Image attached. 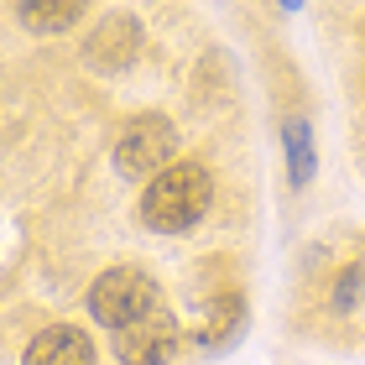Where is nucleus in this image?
<instances>
[{"label": "nucleus", "mask_w": 365, "mask_h": 365, "mask_svg": "<svg viewBox=\"0 0 365 365\" xmlns=\"http://www.w3.org/2000/svg\"><path fill=\"white\" fill-rule=\"evenodd\" d=\"M214 198V178L198 168V162H178V168L157 173L146 182L141 193V220L146 230H162V235H178V230H188L198 214L209 209Z\"/></svg>", "instance_id": "nucleus-1"}, {"label": "nucleus", "mask_w": 365, "mask_h": 365, "mask_svg": "<svg viewBox=\"0 0 365 365\" xmlns=\"http://www.w3.org/2000/svg\"><path fill=\"white\" fill-rule=\"evenodd\" d=\"M152 308H157V282L146 272H136V267H115L89 287L94 324L115 329V334L130 329V324H141V319H152Z\"/></svg>", "instance_id": "nucleus-2"}, {"label": "nucleus", "mask_w": 365, "mask_h": 365, "mask_svg": "<svg viewBox=\"0 0 365 365\" xmlns=\"http://www.w3.org/2000/svg\"><path fill=\"white\" fill-rule=\"evenodd\" d=\"M173 125L162 120V115H141V120H130L120 130V141H115V168L130 173V178H141V173H168L162 162L173 157Z\"/></svg>", "instance_id": "nucleus-3"}, {"label": "nucleus", "mask_w": 365, "mask_h": 365, "mask_svg": "<svg viewBox=\"0 0 365 365\" xmlns=\"http://www.w3.org/2000/svg\"><path fill=\"white\" fill-rule=\"evenodd\" d=\"M173 350H178V329H173V319H157V313L120 329V339H115L120 365H168Z\"/></svg>", "instance_id": "nucleus-4"}, {"label": "nucleus", "mask_w": 365, "mask_h": 365, "mask_svg": "<svg viewBox=\"0 0 365 365\" xmlns=\"http://www.w3.org/2000/svg\"><path fill=\"white\" fill-rule=\"evenodd\" d=\"M26 365H94V344H89L84 329L53 324L26 344Z\"/></svg>", "instance_id": "nucleus-5"}, {"label": "nucleus", "mask_w": 365, "mask_h": 365, "mask_svg": "<svg viewBox=\"0 0 365 365\" xmlns=\"http://www.w3.org/2000/svg\"><path fill=\"white\" fill-rule=\"evenodd\" d=\"M16 11L31 31H63L84 16V0H16Z\"/></svg>", "instance_id": "nucleus-6"}]
</instances>
